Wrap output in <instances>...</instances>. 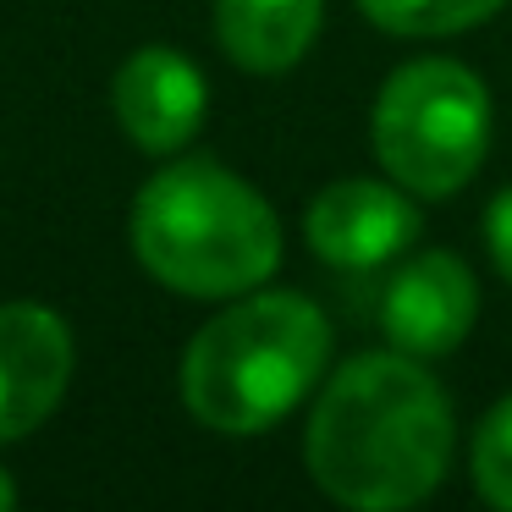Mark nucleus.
<instances>
[{
  "instance_id": "obj_3",
  "label": "nucleus",
  "mask_w": 512,
  "mask_h": 512,
  "mask_svg": "<svg viewBox=\"0 0 512 512\" xmlns=\"http://www.w3.org/2000/svg\"><path fill=\"white\" fill-rule=\"evenodd\" d=\"M133 254L182 298H237L276 276L281 221L270 199L221 160H171L133 199Z\"/></svg>"
},
{
  "instance_id": "obj_9",
  "label": "nucleus",
  "mask_w": 512,
  "mask_h": 512,
  "mask_svg": "<svg viewBox=\"0 0 512 512\" xmlns=\"http://www.w3.org/2000/svg\"><path fill=\"white\" fill-rule=\"evenodd\" d=\"M325 0H215V39L226 61L254 78L292 72L320 39Z\"/></svg>"
},
{
  "instance_id": "obj_10",
  "label": "nucleus",
  "mask_w": 512,
  "mask_h": 512,
  "mask_svg": "<svg viewBox=\"0 0 512 512\" xmlns=\"http://www.w3.org/2000/svg\"><path fill=\"white\" fill-rule=\"evenodd\" d=\"M507 0H358V12L397 39H452L490 23Z\"/></svg>"
},
{
  "instance_id": "obj_4",
  "label": "nucleus",
  "mask_w": 512,
  "mask_h": 512,
  "mask_svg": "<svg viewBox=\"0 0 512 512\" xmlns=\"http://www.w3.org/2000/svg\"><path fill=\"white\" fill-rule=\"evenodd\" d=\"M369 144L413 199H452L474 182L490 149V89L474 67L446 56L402 61L375 94Z\"/></svg>"
},
{
  "instance_id": "obj_7",
  "label": "nucleus",
  "mask_w": 512,
  "mask_h": 512,
  "mask_svg": "<svg viewBox=\"0 0 512 512\" xmlns=\"http://www.w3.org/2000/svg\"><path fill=\"white\" fill-rule=\"evenodd\" d=\"M72 380V331L45 303H0V446L34 435Z\"/></svg>"
},
{
  "instance_id": "obj_11",
  "label": "nucleus",
  "mask_w": 512,
  "mask_h": 512,
  "mask_svg": "<svg viewBox=\"0 0 512 512\" xmlns=\"http://www.w3.org/2000/svg\"><path fill=\"white\" fill-rule=\"evenodd\" d=\"M468 474H474V490L490 501V507L512 512V397H501L496 408L474 424Z\"/></svg>"
},
{
  "instance_id": "obj_12",
  "label": "nucleus",
  "mask_w": 512,
  "mask_h": 512,
  "mask_svg": "<svg viewBox=\"0 0 512 512\" xmlns=\"http://www.w3.org/2000/svg\"><path fill=\"white\" fill-rule=\"evenodd\" d=\"M485 248H490V265L501 270V281L512 287V188H501L485 210Z\"/></svg>"
},
{
  "instance_id": "obj_1",
  "label": "nucleus",
  "mask_w": 512,
  "mask_h": 512,
  "mask_svg": "<svg viewBox=\"0 0 512 512\" xmlns=\"http://www.w3.org/2000/svg\"><path fill=\"white\" fill-rule=\"evenodd\" d=\"M457 424L424 358L386 347L358 353L320 386L303 430L309 479L353 512H402L441 490Z\"/></svg>"
},
{
  "instance_id": "obj_8",
  "label": "nucleus",
  "mask_w": 512,
  "mask_h": 512,
  "mask_svg": "<svg viewBox=\"0 0 512 512\" xmlns=\"http://www.w3.org/2000/svg\"><path fill=\"white\" fill-rule=\"evenodd\" d=\"M116 122L133 138L144 155H177V149L193 144V133L204 127V111H210V83L193 67L182 50L149 45L133 50L116 72Z\"/></svg>"
},
{
  "instance_id": "obj_13",
  "label": "nucleus",
  "mask_w": 512,
  "mask_h": 512,
  "mask_svg": "<svg viewBox=\"0 0 512 512\" xmlns=\"http://www.w3.org/2000/svg\"><path fill=\"white\" fill-rule=\"evenodd\" d=\"M17 507V485H12V474L0 468V512H12Z\"/></svg>"
},
{
  "instance_id": "obj_5",
  "label": "nucleus",
  "mask_w": 512,
  "mask_h": 512,
  "mask_svg": "<svg viewBox=\"0 0 512 512\" xmlns=\"http://www.w3.org/2000/svg\"><path fill=\"white\" fill-rule=\"evenodd\" d=\"M424 232L419 199L397 182L375 177H342L320 188L303 210V237H309L314 259L336 270H380L402 259Z\"/></svg>"
},
{
  "instance_id": "obj_6",
  "label": "nucleus",
  "mask_w": 512,
  "mask_h": 512,
  "mask_svg": "<svg viewBox=\"0 0 512 512\" xmlns=\"http://www.w3.org/2000/svg\"><path fill=\"white\" fill-rule=\"evenodd\" d=\"M479 320V281L446 248H424V254H402L391 270L386 292H380V331L391 347L413 358H446L468 342Z\"/></svg>"
},
{
  "instance_id": "obj_2",
  "label": "nucleus",
  "mask_w": 512,
  "mask_h": 512,
  "mask_svg": "<svg viewBox=\"0 0 512 512\" xmlns=\"http://www.w3.org/2000/svg\"><path fill=\"white\" fill-rule=\"evenodd\" d=\"M331 320L303 292H237L182 353V402L215 435H265L325 380Z\"/></svg>"
}]
</instances>
